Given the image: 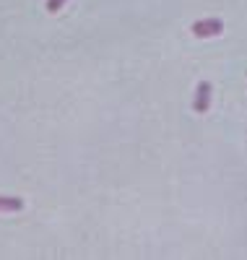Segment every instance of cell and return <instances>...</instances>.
<instances>
[{
	"instance_id": "obj_1",
	"label": "cell",
	"mask_w": 247,
	"mask_h": 260,
	"mask_svg": "<svg viewBox=\"0 0 247 260\" xmlns=\"http://www.w3.org/2000/svg\"><path fill=\"white\" fill-rule=\"evenodd\" d=\"M224 31V24L219 18H206V21H195L193 24V34L200 39H208V37H219Z\"/></svg>"
},
{
	"instance_id": "obj_2",
	"label": "cell",
	"mask_w": 247,
	"mask_h": 260,
	"mask_svg": "<svg viewBox=\"0 0 247 260\" xmlns=\"http://www.w3.org/2000/svg\"><path fill=\"white\" fill-rule=\"evenodd\" d=\"M193 107H195V112H206L208 107H211V83H208V81H200V83H198Z\"/></svg>"
},
{
	"instance_id": "obj_3",
	"label": "cell",
	"mask_w": 247,
	"mask_h": 260,
	"mask_svg": "<svg viewBox=\"0 0 247 260\" xmlns=\"http://www.w3.org/2000/svg\"><path fill=\"white\" fill-rule=\"evenodd\" d=\"M21 208H24V201H21V198H13V195H0V211L13 213V211H21Z\"/></svg>"
},
{
	"instance_id": "obj_4",
	"label": "cell",
	"mask_w": 247,
	"mask_h": 260,
	"mask_svg": "<svg viewBox=\"0 0 247 260\" xmlns=\"http://www.w3.org/2000/svg\"><path fill=\"white\" fill-rule=\"evenodd\" d=\"M65 3H68V0H47V11H50V13H57Z\"/></svg>"
}]
</instances>
